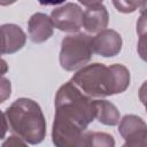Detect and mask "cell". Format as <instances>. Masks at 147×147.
<instances>
[{"label": "cell", "mask_w": 147, "mask_h": 147, "mask_svg": "<svg viewBox=\"0 0 147 147\" xmlns=\"http://www.w3.org/2000/svg\"><path fill=\"white\" fill-rule=\"evenodd\" d=\"M130 71L123 64L92 63L79 69L71 82L90 98H102L123 93L130 85Z\"/></svg>", "instance_id": "1"}, {"label": "cell", "mask_w": 147, "mask_h": 147, "mask_svg": "<svg viewBox=\"0 0 147 147\" xmlns=\"http://www.w3.org/2000/svg\"><path fill=\"white\" fill-rule=\"evenodd\" d=\"M8 129L31 145L40 144L46 137V119L40 106L32 99L20 98L5 111Z\"/></svg>", "instance_id": "2"}, {"label": "cell", "mask_w": 147, "mask_h": 147, "mask_svg": "<svg viewBox=\"0 0 147 147\" xmlns=\"http://www.w3.org/2000/svg\"><path fill=\"white\" fill-rule=\"evenodd\" d=\"M55 115L74 121L87 129L95 119L94 100L83 93L71 80L64 83L55 95Z\"/></svg>", "instance_id": "3"}, {"label": "cell", "mask_w": 147, "mask_h": 147, "mask_svg": "<svg viewBox=\"0 0 147 147\" xmlns=\"http://www.w3.org/2000/svg\"><path fill=\"white\" fill-rule=\"evenodd\" d=\"M93 53L91 36L83 32L69 34L61 42L60 64L67 71H78L87 65Z\"/></svg>", "instance_id": "4"}, {"label": "cell", "mask_w": 147, "mask_h": 147, "mask_svg": "<svg viewBox=\"0 0 147 147\" xmlns=\"http://www.w3.org/2000/svg\"><path fill=\"white\" fill-rule=\"evenodd\" d=\"M86 129L65 117L54 115L52 141L55 147H80Z\"/></svg>", "instance_id": "5"}, {"label": "cell", "mask_w": 147, "mask_h": 147, "mask_svg": "<svg viewBox=\"0 0 147 147\" xmlns=\"http://www.w3.org/2000/svg\"><path fill=\"white\" fill-rule=\"evenodd\" d=\"M51 20L55 29L64 32H78L83 26L84 11L76 2H67L56 7L51 13Z\"/></svg>", "instance_id": "6"}, {"label": "cell", "mask_w": 147, "mask_h": 147, "mask_svg": "<svg viewBox=\"0 0 147 147\" xmlns=\"http://www.w3.org/2000/svg\"><path fill=\"white\" fill-rule=\"evenodd\" d=\"M125 142L122 147H147V124L137 115H125L118 124Z\"/></svg>", "instance_id": "7"}, {"label": "cell", "mask_w": 147, "mask_h": 147, "mask_svg": "<svg viewBox=\"0 0 147 147\" xmlns=\"http://www.w3.org/2000/svg\"><path fill=\"white\" fill-rule=\"evenodd\" d=\"M85 7L83 26L88 33H99L109 22V14L101 1H80Z\"/></svg>", "instance_id": "8"}, {"label": "cell", "mask_w": 147, "mask_h": 147, "mask_svg": "<svg viewBox=\"0 0 147 147\" xmlns=\"http://www.w3.org/2000/svg\"><path fill=\"white\" fill-rule=\"evenodd\" d=\"M92 48L100 56H116L122 49V37L113 29H105L92 38Z\"/></svg>", "instance_id": "9"}, {"label": "cell", "mask_w": 147, "mask_h": 147, "mask_svg": "<svg viewBox=\"0 0 147 147\" xmlns=\"http://www.w3.org/2000/svg\"><path fill=\"white\" fill-rule=\"evenodd\" d=\"M54 25L48 15L44 13L33 14L28 22L29 38L34 44H41L53 36Z\"/></svg>", "instance_id": "10"}, {"label": "cell", "mask_w": 147, "mask_h": 147, "mask_svg": "<svg viewBox=\"0 0 147 147\" xmlns=\"http://www.w3.org/2000/svg\"><path fill=\"white\" fill-rule=\"evenodd\" d=\"M1 54H13L23 48L26 34L21 26L7 23L1 26Z\"/></svg>", "instance_id": "11"}, {"label": "cell", "mask_w": 147, "mask_h": 147, "mask_svg": "<svg viewBox=\"0 0 147 147\" xmlns=\"http://www.w3.org/2000/svg\"><path fill=\"white\" fill-rule=\"evenodd\" d=\"M95 119L107 126H115L121 121L119 110L117 107L107 100H94Z\"/></svg>", "instance_id": "12"}, {"label": "cell", "mask_w": 147, "mask_h": 147, "mask_svg": "<svg viewBox=\"0 0 147 147\" xmlns=\"http://www.w3.org/2000/svg\"><path fill=\"white\" fill-rule=\"evenodd\" d=\"M80 147H115V139L106 132H85Z\"/></svg>", "instance_id": "13"}, {"label": "cell", "mask_w": 147, "mask_h": 147, "mask_svg": "<svg viewBox=\"0 0 147 147\" xmlns=\"http://www.w3.org/2000/svg\"><path fill=\"white\" fill-rule=\"evenodd\" d=\"M113 5L116 7V9L121 13L124 14H129V13H133L137 9H140L142 1H113Z\"/></svg>", "instance_id": "14"}, {"label": "cell", "mask_w": 147, "mask_h": 147, "mask_svg": "<svg viewBox=\"0 0 147 147\" xmlns=\"http://www.w3.org/2000/svg\"><path fill=\"white\" fill-rule=\"evenodd\" d=\"M137 33L139 36L147 33V1H142L140 7V16L137 21Z\"/></svg>", "instance_id": "15"}, {"label": "cell", "mask_w": 147, "mask_h": 147, "mask_svg": "<svg viewBox=\"0 0 147 147\" xmlns=\"http://www.w3.org/2000/svg\"><path fill=\"white\" fill-rule=\"evenodd\" d=\"M1 147H29V146H28L26 141H24L18 136L14 134V136L7 137V139L2 142Z\"/></svg>", "instance_id": "16"}, {"label": "cell", "mask_w": 147, "mask_h": 147, "mask_svg": "<svg viewBox=\"0 0 147 147\" xmlns=\"http://www.w3.org/2000/svg\"><path fill=\"white\" fill-rule=\"evenodd\" d=\"M137 51H138V54H139L140 59L142 61L147 62V33H144V34L139 36Z\"/></svg>", "instance_id": "17"}, {"label": "cell", "mask_w": 147, "mask_h": 147, "mask_svg": "<svg viewBox=\"0 0 147 147\" xmlns=\"http://www.w3.org/2000/svg\"><path fill=\"white\" fill-rule=\"evenodd\" d=\"M10 95V82L2 77L1 78V102H3Z\"/></svg>", "instance_id": "18"}, {"label": "cell", "mask_w": 147, "mask_h": 147, "mask_svg": "<svg viewBox=\"0 0 147 147\" xmlns=\"http://www.w3.org/2000/svg\"><path fill=\"white\" fill-rule=\"evenodd\" d=\"M139 99H140L141 103L145 106L146 111H147V80L144 82L139 88Z\"/></svg>", "instance_id": "19"}, {"label": "cell", "mask_w": 147, "mask_h": 147, "mask_svg": "<svg viewBox=\"0 0 147 147\" xmlns=\"http://www.w3.org/2000/svg\"><path fill=\"white\" fill-rule=\"evenodd\" d=\"M1 63H2V71H1V75H5V72H6V68H7V65H6V61L2 60Z\"/></svg>", "instance_id": "20"}]
</instances>
